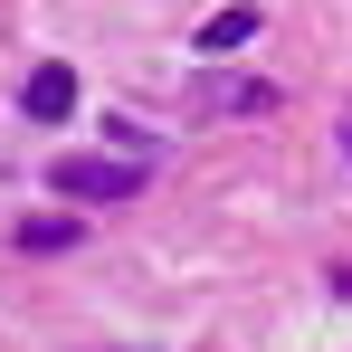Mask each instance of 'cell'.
Instances as JSON below:
<instances>
[{
    "label": "cell",
    "instance_id": "6da1fadb",
    "mask_svg": "<svg viewBox=\"0 0 352 352\" xmlns=\"http://www.w3.org/2000/svg\"><path fill=\"white\" fill-rule=\"evenodd\" d=\"M48 181H58L67 200H133V190L153 181V162H96V153H67V162H48Z\"/></svg>",
    "mask_w": 352,
    "mask_h": 352
},
{
    "label": "cell",
    "instance_id": "3957f363",
    "mask_svg": "<svg viewBox=\"0 0 352 352\" xmlns=\"http://www.w3.org/2000/svg\"><path fill=\"white\" fill-rule=\"evenodd\" d=\"M238 38H257V10H219V19H200V48H210V58L238 48Z\"/></svg>",
    "mask_w": 352,
    "mask_h": 352
},
{
    "label": "cell",
    "instance_id": "7a4b0ae2",
    "mask_svg": "<svg viewBox=\"0 0 352 352\" xmlns=\"http://www.w3.org/2000/svg\"><path fill=\"white\" fill-rule=\"evenodd\" d=\"M19 115H29V124H67V115H76V76H67V67H29Z\"/></svg>",
    "mask_w": 352,
    "mask_h": 352
},
{
    "label": "cell",
    "instance_id": "277c9868",
    "mask_svg": "<svg viewBox=\"0 0 352 352\" xmlns=\"http://www.w3.org/2000/svg\"><path fill=\"white\" fill-rule=\"evenodd\" d=\"M67 238H76L67 219H29V229H19V248H67Z\"/></svg>",
    "mask_w": 352,
    "mask_h": 352
}]
</instances>
